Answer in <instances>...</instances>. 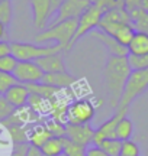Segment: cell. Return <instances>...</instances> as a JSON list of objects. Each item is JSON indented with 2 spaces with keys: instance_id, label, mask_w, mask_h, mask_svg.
I'll use <instances>...</instances> for the list:
<instances>
[{
  "instance_id": "obj_23",
  "label": "cell",
  "mask_w": 148,
  "mask_h": 156,
  "mask_svg": "<svg viewBox=\"0 0 148 156\" xmlns=\"http://www.w3.org/2000/svg\"><path fill=\"white\" fill-rule=\"evenodd\" d=\"M28 107L35 113V114H50V101L42 98L39 95L31 94L28 101Z\"/></svg>"
},
{
  "instance_id": "obj_17",
  "label": "cell",
  "mask_w": 148,
  "mask_h": 156,
  "mask_svg": "<svg viewBox=\"0 0 148 156\" xmlns=\"http://www.w3.org/2000/svg\"><path fill=\"white\" fill-rule=\"evenodd\" d=\"M52 134L48 130L45 123H32L28 124V143L34 146H41L45 143L48 139H51Z\"/></svg>"
},
{
  "instance_id": "obj_27",
  "label": "cell",
  "mask_w": 148,
  "mask_h": 156,
  "mask_svg": "<svg viewBox=\"0 0 148 156\" xmlns=\"http://www.w3.org/2000/svg\"><path fill=\"white\" fill-rule=\"evenodd\" d=\"M15 84H17V81L13 74H7L0 71V95H5Z\"/></svg>"
},
{
  "instance_id": "obj_42",
  "label": "cell",
  "mask_w": 148,
  "mask_h": 156,
  "mask_svg": "<svg viewBox=\"0 0 148 156\" xmlns=\"http://www.w3.org/2000/svg\"><path fill=\"white\" fill-rule=\"evenodd\" d=\"M61 156H64V155H61Z\"/></svg>"
},
{
  "instance_id": "obj_1",
  "label": "cell",
  "mask_w": 148,
  "mask_h": 156,
  "mask_svg": "<svg viewBox=\"0 0 148 156\" xmlns=\"http://www.w3.org/2000/svg\"><path fill=\"white\" fill-rule=\"evenodd\" d=\"M131 73L132 69L128 64V56L109 55L105 68H103V81H105V87L108 90L110 108L113 110L118 108L125 84Z\"/></svg>"
},
{
  "instance_id": "obj_31",
  "label": "cell",
  "mask_w": 148,
  "mask_h": 156,
  "mask_svg": "<svg viewBox=\"0 0 148 156\" xmlns=\"http://www.w3.org/2000/svg\"><path fill=\"white\" fill-rule=\"evenodd\" d=\"M17 59L15 56L12 55H6L3 58H0V71L2 73H7V74H13L15 71V68L17 65Z\"/></svg>"
},
{
  "instance_id": "obj_24",
  "label": "cell",
  "mask_w": 148,
  "mask_h": 156,
  "mask_svg": "<svg viewBox=\"0 0 148 156\" xmlns=\"http://www.w3.org/2000/svg\"><path fill=\"white\" fill-rule=\"evenodd\" d=\"M97 146L103 149L109 156H120V149H122V142L118 140L116 137H110V139H103L99 142Z\"/></svg>"
},
{
  "instance_id": "obj_19",
  "label": "cell",
  "mask_w": 148,
  "mask_h": 156,
  "mask_svg": "<svg viewBox=\"0 0 148 156\" xmlns=\"http://www.w3.org/2000/svg\"><path fill=\"white\" fill-rule=\"evenodd\" d=\"M131 25L135 29V32H142L148 35V10L142 7H137L129 12Z\"/></svg>"
},
{
  "instance_id": "obj_22",
  "label": "cell",
  "mask_w": 148,
  "mask_h": 156,
  "mask_svg": "<svg viewBox=\"0 0 148 156\" xmlns=\"http://www.w3.org/2000/svg\"><path fill=\"white\" fill-rule=\"evenodd\" d=\"M6 130L10 136L13 145L28 143V124H12L6 126Z\"/></svg>"
},
{
  "instance_id": "obj_40",
  "label": "cell",
  "mask_w": 148,
  "mask_h": 156,
  "mask_svg": "<svg viewBox=\"0 0 148 156\" xmlns=\"http://www.w3.org/2000/svg\"><path fill=\"white\" fill-rule=\"evenodd\" d=\"M2 143H3V142H2V139H0V149H2Z\"/></svg>"
},
{
  "instance_id": "obj_39",
  "label": "cell",
  "mask_w": 148,
  "mask_h": 156,
  "mask_svg": "<svg viewBox=\"0 0 148 156\" xmlns=\"http://www.w3.org/2000/svg\"><path fill=\"white\" fill-rule=\"evenodd\" d=\"M141 7H142V9H145V10H148V0H142Z\"/></svg>"
},
{
  "instance_id": "obj_35",
  "label": "cell",
  "mask_w": 148,
  "mask_h": 156,
  "mask_svg": "<svg viewBox=\"0 0 148 156\" xmlns=\"http://www.w3.org/2000/svg\"><path fill=\"white\" fill-rule=\"evenodd\" d=\"M10 54H12L10 42L9 41H0V58H3L6 55H10Z\"/></svg>"
},
{
  "instance_id": "obj_21",
  "label": "cell",
  "mask_w": 148,
  "mask_h": 156,
  "mask_svg": "<svg viewBox=\"0 0 148 156\" xmlns=\"http://www.w3.org/2000/svg\"><path fill=\"white\" fill-rule=\"evenodd\" d=\"M42 156H61L64 155V137L52 136L41 146Z\"/></svg>"
},
{
  "instance_id": "obj_36",
  "label": "cell",
  "mask_w": 148,
  "mask_h": 156,
  "mask_svg": "<svg viewBox=\"0 0 148 156\" xmlns=\"http://www.w3.org/2000/svg\"><path fill=\"white\" fill-rule=\"evenodd\" d=\"M26 156H42L41 147H38V146H34V145H28Z\"/></svg>"
},
{
  "instance_id": "obj_38",
  "label": "cell",
  "mask_w": 148,
  "mask_h": 156,
  "mask_svg": "<svg viewBox=\"0 0 148 156\" xmlns=\"http://www.w3.org/2000/svg\"><path fill=\"white\" fill-rule=\"evenodd\" d=\"M7 39V28L3 23H0V41H6Z\"/></svg>"
},
{
  "instance_id": "obj_33",
  "label": "cell",
  "mask_w": 148,
  "mask_h": 156,
  "mask_svg": "<svg viewBox=\"0 0 148 156\" xmlns=\"http://www.w3.org/2000/svg\"><path fill=\"white\" fill-rule=\"evenodd\" d=\"M84 156H109V155L103 149H100L97 145H90L86 147Z\"/></svg>"
},
{
  "instance_id": "obj_26",
  "label": "cell",
  "mask_w": 148,
  "mask_h": 156,
  "mask_svg": "<svg viewBox=\"0 0 148 156\" xmlns=\"http://www.w3.org/2000/svg\"><path fill=\"white\" fill-rule=\"evenodd\" d=\"M128 64L132 71L148 69V55H128Z\"/></svg>"
},
{
  "instance_id": "obj_25",
  "label": "cell",
  "mask_w": 148,
  "mask_h": 156,
  "mask_svg": "<svg viewBox=\"0 0 148 156\" xmlns=\"http://www.w3.org/2000/svg\"><path fill=\"white\" fill-rule=\"evenodd\" d=\"M12 17H13L12 0H2L0 2V23H3L7 28L12 23Z\"/></svg>"
},
{
  "instance_id": "obj_28",
  "label": "cell",
  "mask_w": 148,
  "mask_h": 156,
  "mask_svg": "<svg viewBox=\"0 0 148 156\" xmlns=\"http://www.w3.org/2000/svg\"><path fill=\"white\" fill-rule=\"evenodd\" d=\"M86 147L70 142L67 137H64V156H84Z\"/></svg>"
},
{
  "instance_id": "obj_10",
  "label": "cell",
  "mask_w": 148,
  "mask_h": 156,
  "mask_svg": "<svg viewBox=\"0 0 148 156\" xmlns=\"http://www.w3.org/2000/svg\"><path fill=\"white\" fill-rule=\"evenodd\" d=\"M31 10H32V20L36 29L44 30L46 28L48 22L54 16L51 0H29Z\"/></svg>"
},
{
  "instance_id": "obj_34",
  "label": "cell",
  "mask_w": 148,
  "mask_h": 156,
  "mask_svg": "<svg viewBox=\"0 0 148 156\" xmlns=\"http://www.w3.org/2000/svg\"><path fill=\"white\" fill-rule=\"evenodd\" d=\"M29 143H20V145H13L10 156H26V151H28Z\"/></svg>"
},
{
  "instance_id": "obj_12",
  "label": "cell",
  "mask_w": 148,
  "mask_h": 156,
  "mask_svg": "<svg viewBox=\"0 0 148 156\" xmlns=\"http://www.w3.org/2000/svg\"><path fill=\"white\" fill-rule=\"evenodd\" d=\"M126 110H115L113 116L108 119L105 123H102L97 129H94V134H93V145H97L99 142H102L103 139H110L115 137V129L116 124L122 117L126 116Z\"/></svg>"
},
{
  "instance_id": "obj_3",
  "label": "cell",
  "mask_w": 148,
  "mask_h": 156,
  "mask_svg": "<svg viewBox=\"0 0 148 156\" xmlns=\"http://www.w3.org/2000/svg\"><path fill=\"white\" fill-rule=\"evenodd\" d=\"M148 90V69L142 71H132L128 77V81L125 84V88L120 97L119 106L116 110H126L139 95H142Z\"/></svg>"
},
{
  "instance_id": "obj_6",
  "label": "cell",
  "mask_w": 148,
  "mask_h": 156,
  "mask_svg": "<svg viewBox=\"0 0 148 156\" xmlns=\"http://www.w3.org/2000/svg\"><path fill=\"white\" fill-rule=\"evenodd\" d=\"M103 13H105V10H103L100 6H97L96 3H91L89 6V9L77 19V29H76L74 38L71 41V48L83 36H86L87 34H91L94 29L99 28L100 20H102V17H103Z\"/></svg>"
},
{
  "instance_id": "obj_14",
  "label": "cell",
  "mask_w": 148,
  "mask_h": 156,
  "mask_svg": "<svg viewBox=\"0 0 148 156\" xmlns=\"http://www.w3.org/2000/svg\"><path fill=\"white\" fill-rule=\"evenodd\" d=\"M5 97H6V100L9 101L15 108H22V107L28 106L29 97H31V91L28 90L26 84L17 83L6 93Z\"/></svg>"
},
{
  "instance_id": "obj_8",
  "label": "cell",
  "mask_w": 148,
  "mask_h": 156,
  "mask_svg": "<svg viewBox=\"0 0 148 156\" xmlns=\"http://www.w3.org/2000/svg\"><path fill=\"white\" fill-rule=\"evenodd\" d=\"M13 75L20 84H35L41 83L45 74L35 61H19L13 71Z\"/></svg>"
},
{
  "instance_id": "obj_15",
  "label": "cell",
  "mask_w": 148,
  "mask_h": 156,
  "mask_svg": "<svg viewBox=\"0 0 148 156\" xmlns=\"http://www.w3.org/2000/svg\"><path fill=\"white\" fill-rule=\"evenodd\" d=\"M38 64V67L44 71V74H52V73H68L65 62H64L63 55L58 54H51L48 56H44L38 61H35Z\"/></svg>"
},
{
  "instance_id": "obj_4",
  "label": "cell",
  "mask_w": 148,
  "mask_h": 156,
  "mask_svg": "<svg viewBox=\"0 0 148 156\" xmlns=\"http://www.w3.org/2000/svg\"><path fill=\"white\" fill-rule=\"evenodd\" d=\"M12 55L17 61H38L51 54H58L64 49L60 45H36L28 42H10Z\"/></svg>"
},
{
  "instance_id": "obj_29",
  "label": "cell",
  "mask_w": 148,
  "mask_h": 156,
  "mask_svg": "<svg viewBox=\"0 0 148 156\" xmlns=\"http://www.w3.org/2000/svg\"><path fill=\"white\" fill-rule=\"evenodd\" d=\"M45 124L52 136H55V137H64L65 136V124L64 123L54 120V119H50V120L45 122Z\"/></svg>"
},
{
  "instance_id": "obj_9",
  "label": "cell",
  "mask_w": 148,
  "mask_h": 156,
  "mask_svg": "<svg viewBox=\"0 0 148 156\" xmlns=\"http://www.w3.org/2000/svg\"><path fill=\"white\" fill-rule=\"evenodd\" d=\"M90 5V0H64V3L60 6L58 12L55 13L52 23L64 22V20H70V19H79L89 9Z\"/></svg>"
},
{
  "instance_id": "obj_18",
  "label": "cell",
  "mask_w": 148,
  "mask_h": 156,
  "mask_svg": "<svg viewBox=\"0 0 148 156\" xmlns=\"http://www.w3.org/2000/svg\"><path fill=\"white\" fill-rule=\"evenodd\" d=\"M129 55H148V35L135 32L134 38L128 45Z\"/></svg>"
},
{
  "instance_id": "obj_32",
  "label": "cell",
  "mask_w": 148,
  "mask_h": 156,
  "mask_svg": "<svg viewBox=\"0 0 148 156\" xmlns=\"http://www.w3.org/2000/svg\"><path fill=\"white\" fill-rule=\"evenodd\" d=\"M141 151L137 142L134 140H125L122 142V149H120V156H139Z\"/></svg>"
},
{
  "instance_id": "obj_16",
  "label": "cell",
  "mask_w": 148,
  "mask_h": 156,
  "mask_svg": "<svg viewBox=\"0 0 148 156\" xmlns=\"http://www.w3.org/2000/svg\"><path fill=\"white\" fill-rule=\"evenodd\" d=\"M41 83L46 84L50 87H54L57 90H65L73 87L77 83V78L71 75L70 73H52V74H45Z\"/></svg>"
},
{
  "instance_id": "obj_13",
  "label": "cell",
  "mask_w": 148,
  "mask_h": 156,
  "mask_svg": "<svg viewBox=\"0 0 148 156\" xmlns=\"http://www.w3.org/2000/svg\"><path fill=\"white\" fill-rule=\"evenodd\" d=\"M91 36L96 38L97 41H100L112 56H128L129 55V51H128L126 46L120 45L115 38H112L110 35L102 32L100 29H94V30L91 32Z\"/></svg>"
},
{
  "instance_id": "obj_7",
  "label": "cell",
  "mask_w": 148,
  "mask_h": 156,
  "mask_svg": "<svg viewBox=\"0 0 148 156\" xmlns=\"http://www.w3.org/2000/svg\"><path fill=\"white\" fill-rule=\"evenodd\" d=\"M99 28L102 32L110 35L112 38H115L120 45H124L128 48V45L131 42V39L134 38L135 29L132 28L131 23H120V22H105L100 20Z\"/></svg>"
},
{
  "instance_id": "obj_5",
  "label": "cell",
  "mask_w": 148,
  "mask_h": 156,
  "mask_svg": "<svg viewBox=\"0 0 148 156\" xmlns=\"http://www.w3.org/2000/svg\"><path fill=\"white\" fill-rule=\"evenodd\" d=\"M97 106L90 98H77L67 106L65 124H90L96 116Z\"/></svg>"
},
{
  "instance_id": "obj_43",
  "label": "cell",
  "mask_w": 148,
  "mask_h": 156,
  "mask_svg": "<svg viewBox=\"0 0 148 156\" xmlns=\"http://www.w3.org/2000/svg\"><path fill=\"white\" fill-rule=\"evenodd\" d=\"M0 2H2V0H0Z\"/></svg>"
},
{
  "instance_id": "obj_41",
  "label": "cell",
  "mask_w": 148,
  "mask_h": 156,
  "mask_svg": "<svg viewBox=\"0 0 148 156\" xmlns=\"http://www.w3.org/2000/svg\"><path fill=\"white\" fill-rule=\"evenodd\" d=\"M145 156H148V149H147V152H145Z\"/></svg>"
},
{
  "instance_id": "obj_30",
  "label": "cell",
  "mask_w": 148,
  "mask_h": 156,
  "mask_svg": "<svg viewBox=\"0 0 148 156\" xmlns=\"http://www.w3.org/2000/svg\"><path fill=\"white\" fill-rule=\"evenodd\" d=\"M15 112H16V108L6 100L5 95H0V123L6 122Z\"/></svg>"
},
{
  "instance_id": "obj_11",
  "label": "cell",
  "mask_w": 148,
  "mask_h": 156,
  "mask_svg": "<svg viewBox=\"0 0 148 156\" xmlns=\"http://www.w3.org/2000/svg\"><path fill=\"white\" fill-rule=\"evenodd\" d=\"M93 134H94V129L91 127V124H68V123L65 124L64 137L83 147L93 145Z\"/></svg>"
},
{
  "instance_id": "obj_20",
  "label": "cell",
  "mask_w": 148,
  "mask_h": 156,
  "mask_svg": "<svg viewBox=\"0 0 148 156\" xmlns=\"http://www.w3.org/2000/svg\"><path fill=\"white\" fill-rule=\"evenodd\" d=\"M134 123L128 116L122 117L115 129V137L120 142H125V140H131V137L134 136Z\"/></svg>"
},
{
  "instance_id": "obj_37",
  "label": "cell",
  "mask_w": 148,
  "mask_h": 156,
  "mask_svg": "<svg viewBox=\"0 0 148 156\" xmlns=\"http://www.w3.org/2000/svg\"><path fill=\"white\" fill-rule=\"evenodd\" d=\"M64 3V0H51V5H52V10H54V16H55V13L58 12L60 9V6Z\"/></svg>"
},
{
  "instance_id": "obj_2",
  "label": "cell",
  "mask_w": 148,
  "mask_h": 156,
  "mask_svg": "<svg viewBox=\"0 0 148 156\" xmlns=\"http://www.w3.org/2000/svg\"><path fill=\"white\" fill-rule=\"evenodd\" d=\"M77 29V19H70L64 22L51 23L50 26L39 34L35 35L36 44H46V42H55V45L63 46L64 49H71V41L74 38Z\"/></svg>"
}]
</instances>
